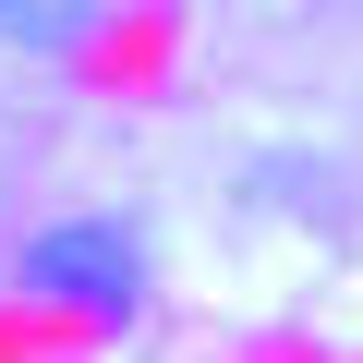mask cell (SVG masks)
I'll return each instance as SVG.
<instances>
[{"instance_id":"cell-1","label":"cell","mask_w":363,"mask_h":363,"mask_svg":"<svg viewBox=\"0 0 363 363\" xmlns=\"http://www.w3.org/2000/svg\"><path fill=\"white\" fill-rule=\"evenodd\" d=\"M25 291H37V303H73V315H97V327H121L133 291H145L133 230H121V218H61V230H37V242H25Z\"/></svg>"},{"instance_id":"cell-2","label":"cell","mask_w":363,"mask_h":363,"mask_svg":"<svg viewBox=\"0 0 363 363\" xmlns=\"http://www.w3.org/2000/svg\"><path fill=\"white\" fill-rule=\"evenodd\" d=\"M97 0H0V49H85Z\"/></svg>"}]
</instances>
